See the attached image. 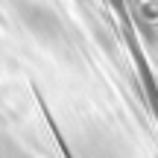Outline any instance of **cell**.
Listing matches in <instances>:
<instances>
[{
	"label": "cell",
	"instance_id": "cell-1",
	"mask_svg": "<svg viewBox=\"0 0 158 158\" xmlns=\"http://www.w3.org/2000/svg\"><path fill=\"white\" fill-rule=\"evenodd\" d=\"M18 21L29 29L32 38H38L47 47H62L68 41V29H64L62 18L50 9V6L38 3V0H12Z\"/></svg>",
	"mask_w": 158,
	"mask_h": 158
},
{
	"label": "cell",
	"instance_id": "cell-2",
	"mask_svg": "<svg viewBox=\"0 0 158 158\" xmlns=\"http://www.w3.org/2000/svg\"><path fill=\"white\" fill-rule=\"evenodd\" d=\"M0 158H32V155L23 152V149L18 147L9 135H3V132H0Z\"/></svg>",
	"mask_w": 158,
	"mask_h": 158
}]
</instances>
